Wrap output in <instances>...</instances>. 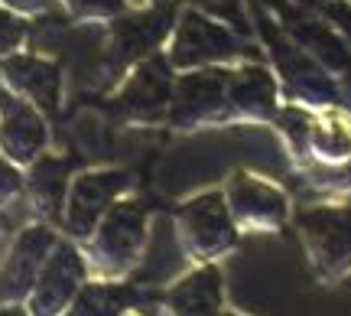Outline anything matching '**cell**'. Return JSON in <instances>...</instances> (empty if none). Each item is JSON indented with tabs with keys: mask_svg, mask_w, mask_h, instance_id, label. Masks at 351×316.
<instances>
[{
	"mask_svg": "<svg viewBox=\"0 0 351 316\" xmlns=\"http://www.w3.org/2000/svg\"><path fill=\"white\" fill-rule=\"evenodd\" d=\"M56 241L59 232H52L46 222H33L16 232L7 254L0 258V304H26Z\"/></svg>",
	"mask_w": 351,
	"mask_h": 316,
	"instance_id": "obj_8",
	"label": "cell"
},
{
	"mask_svg": "<svg viewBox=\"0 0 351 316\" xmlns=\"http://www.w3.org/2000/svg\"><path fill=\"white\" fill-rule=\"evenodd\" d=\"M26 43V23L20 13L7 10L0 3V59L10 56V52H20V46Z\"/></svg>",
	"mask_w": 351,
	"mask_h": 316,
	"instance_id": "obj_19",
	"label": "cell"
},
{
	"mask_svg": "<svg viewBox=\"0 0 351 316\" xmlns=\"http://www.w3.org/2000/svg\"><path fill=\"white\" fill-rule=\"evenodd\" d=\"M127 190H130V173L127 170H85V173L72 177L62 212H59L62 232L75 245H82L95 232V225L104 218V212Z\"/></svg>",
	"mask_w": 351,
	"mask_h": 316,
	"instance_id": "obj_4",
	"label": "cell"
},
{
	"mask_svg": "<svg viewBox=\"0 0 351 316\" xmlns=\"http://www.w3.org/2000/svg\"><path fill=\"white\" fill-rule=\"evenodd\" d=\"M3 235H7V225H3V215H0V245H3Z\"/></svg>",
	"mask_w": 351,
	"mask_h": 316,
	"instance_id": "obj_25",
	"label": "cell"
},
{
	"mask_svg": "<svg viewBox=\"0 0 351 316\" xmlns=\"http://www.w3.org/2000/svg\"><path fill=\"white\" fill-rule=\"evenodd\" d=\"M0 316H29L23 304H0Z\"/></svg>",
	"mask_w": 351,
	"mask_h": 316,
	"instance_id": "obj_24",
	"label": "cell"
},
{
	"mask_svg": "<svg viewBox=\"0 0 351 316\" xmlns=\"http://www.w3.org/2000/svg\"><path fill=\"white\" fill-rule=\"evenodd\" d=\"M234 56H238V36L225 23L208 20L199 10H186L173 30L166 63L176 72H189V69L221 65L228 59H234Z\"/></svg>",
	"mask_w": 351,
	"mask_h": 316,
	"instance_id": "obj_5",
	"label": "cell"
},
{
	"mask_svg": "<svg viewBox=\"0 0 351 316\" xmlns=\"http://www.w3.org/2000/svg\"><path fill=\"white\" fill-rule=\"evenodd\" d=\"M199 7H205V10H212L215 16H221V20H228V23H234L238 30H247V23H244V13H241V0H195Z\"/></svg>",
	"mask_w": 351,
	"mask_h": 316,
	"instance_id": "obj_22",
	"label": "cell"
},
{
	"mask_svg": "<svg viewBox=\"0 0 351 316\" xmlns=\"http://www.w3.org/2000/svg\"><path fill=\"white\" fill-rule=\"evenodd\" d=\"M225 114L254 124L276 117V78L263 65H244L238 72H228Z\"/></svg>",
	"mask_w": 351,
	"mask_h": 316,
	"instance_id": "obj_15",
	"label": "cell"
},
{
	"mask_svg": "<svg viewBox=\"0 0 351 316\" xmlns=\"http://www.w3.org/2000/svg\"><path fill=\"white\" fill-rule=\"evenodd\" d=\"M221 316H238V313H228V310H221Z\"/></svg>",
	"mask_w": 351,
	"mask_h": 316,
	"instance_id": "obj_26",
	"label": "cell"
},
{
	"mask_svg": "<svg viewBox=\"0 0 351 316\" xmlns=\"http://www.w3.org/2000/svg\"><path fill=\"white\" fill-rule=\"evenodd\" d=\"M69 183H72V163L43 153L39 160H33L26 166V177H23V192L29 196V209L43 222L46 218H59Z\"/></svg>",
	"mask_w": 351,
	"mask_h": 316,
	"instance_id": "obj_16",
	"label": "cell"
},
{
	"mask_svg": "<svg viewBox=\"0 0 351 316\" xmlns=\"http://www.w3.org/2000/svg\"><path fill=\"white\" fill-rule=\"evenodd\" d=\"M309 144L319 160H328V163H339L345 157H351V131L345 121L339 117H328V121H315L309 124Z\"/></svg>",
	"mask_w": 351,
	"mask_h": 316,
	"instance_id": "obj_18",
	"label": "cell"
},
{
	"mask_svg": "<svg viewBox=\"0 0 351 316\" xmlns=\"http://www.w3.org/2000/svg\"><path fill=\"white\" fill-rule=\"evenodd\" d=\"M0 82L13 98H23L43 114L59 111L62 102V69L52 59L29 56V52H10L0 59Z\"/></svg>",
	"mask_w": 351,
	"mask_h": 316,
	"instance_id": "obj_12",
	"label": "cell"
},
{
	"mask_svg": "<svg viewBox=\"0 0 351 316\" xmlns=\"http://www.w3.org/2000/svg\"><path fill=\"white\" fill-rule=\"evenodd\" d=\"M173 69L163 56H150L143 63L134 65V72L127 76L124 89L117 91L114 108L124 121L134 124H156L166 117L169 102H173Z\"/></svg>",
	"mask_w": 351,
	"mask_h": 316,
	"instance_id": "obj_10",
	"label": "cell"
},
{
	"mask_svg": "<svg viewBox=\"0 0 351 316\" xmlns=\"http://www.w3.org/2000/svg\"><path fill=\"white\" fill-rule=\"evenodd\" d=\"M176 30V3H156L147 13H134V16H121L111 26V46H108V59L114 69H124L130 63H143L150 59L156 46L166 43Z\"/></svg>",
	"mask_w": 351,
	"mask_h": 316,
	"instance_id": "obj_11",
	"label": "cell"
},
{
	"mask_svg": "<svg viewBox=\"0 0 351 316\" xmlns=\"http://www.w3.org/2000/svg\"><path fill=\"white\" fill-rule=\"evenodd\" d=\"M225 91H228V72L218 65L208 69H189L173 82V102L166 111V121L176 131H192L208 121L225 117Z\"/></svg>",
	"mask_w": 351,
	"mask_h": 316,
	"instance_id": "obj_7",
	"label": "cell"
},
{
	"mask_svg": "<svg viewBox=\"0 0 351 316\" xmlns=\"http://www.w3.org/2000/svg\"><path fill=\"white\" fill-rule=\"evenodd\" d=\"M88 280V264L85 254L72 238H59L52 254L46 258V264L39 271L33 291L26 297V313L29 316H62L78 291Z\"/></svg>",
	"mask_w": 351,
	"mask_h": 316,
	"instance_id": "obj_6",
	"label": "cell"
},
{
	"mask_svg": "<svg viewBox=\"0 0 351 316\" xmlns=\"http://www.w3.org/2000/svg\"><path fill=\"white\" fill-rule=\"evenodd\" d=\"M134 304H137V291L130 284L88 278L62 316H124L134 310Z\"/></svg>",
	"mask_w": 351,
	"mask_h": 316,
	"instance_id": "obj_17",
	"label": "cell"
},
{
	"mask_svg": "<svg viewBox=\"0 0 351 316\" xmlns=\"http://www.w3.org/2000/svg\"><path fill=\"white\" fill-rule=\"evenodd\" d=\"M221 310H225V284L215 261L189 271L160 300V316H221Z\"/></svg>",
	"mask_w": 351,
	"mask_h": 316,
	"instance_id": "obj_14",
	"label": "cell"
},
{
	"mask_svg": "<svg viewBox=\"0 0 351 316\" xmlns=\"http://www.w3.org/2000/svg\"><path fill=\"white\" fill-rule=\"evenodd\" d=\"M7 10L20 13V16H26V13H43L46 7H49V0H0Z\"/></svg>",
	"mask_w": 351,
	"mask_h": 316,
	"instance_id": "obj_23",
	"label": "cell"
},
{
	"mask_svg": "<svg viewBox=\"0 0 351 316\" xmlns=\"http://www.w3.org/2000/svg\"><path fill=\"white\" fill-rule=\"evenodd\" d=\"M225 203H228V212L234 218L238 232H251V235H270V232H280L283 222L289 215V203L287 196L263 183L261 177H251L238 170L234 177L228 179L225 186Z\"/></svg>",
	"mask_w": 351,
	"mask_h": 316,
	"instance_id": "obj_9",
	"label": "cell"
},
{
	"mask_svg": "<svg viewBox=\"0 0 351 316\" xmlns=\"http://www.w3.org/2000/svg\"><path fill=\"white\" fill-rule=\"evenodd\" d=\"M124 316H134V313H124Z\"/></svg>",
	"mask_w": 351,
	"mask_h": 316,
	"instance_id": "obj_27",
	"label": "cell"
},
{
	"mask_svg": "<svg viewBox=\"0 0 351 316\" xmlns=\"http://www.w3.org/2000/svg\"><path fill=\"white\" fill-rule=\"evenodd\" d=\"M20 192H23V170L0 153V209L10 205Z\"/></svg>",
	"mask_w": 351,
	"mask_h": 316,
	"instance_id": "obj_21",
	"label": "cell"
},
{
	"mask_svg": "<svg viewBox=\"0 0 351 316\" xmlns=\"http://www.w3.org/2000/svg\"><path fill=\"white\" fill-rule=\"evenodd\" d=\"M62 3L78 20H114L124 10V0H62Z\"/></svg>",
	"mask_w": 351,
	"mask_h": 316,
	"instance_id": "obj_20",
	"label": "cell"
},
{
	"mask_svg": "<svg viewBox=\"0 0 351 316\" xmlns=\"http://www.w3.org/2000/svg\"><path fill=\"white\" fill-rule=\"evenodd\" d=\"M150 238V215L134 199H117L104 212L95 232L88 235L85 245V264L88 278L95 280H124L134 267L143 261Z\"/></svg>",
	"mask_w": 351,
	"mask_h": 316,
	"instance_id": "obj_1",
	"label": "cell"
},
{
	"mask_svg": "<svg viewBox=\"0 0 351 316\" xmlns=\"http://www.w3.org/2000/svg\"><path fill=\"white\" fill-rule=\"evenodd\" d=\"M296 232L309 267L322 284L351 271V205H315L296 215Z\"/></svg>",
	"mask_w": 351,
	"mask_h": 316,
	"instance_id": "obj_3",
	"label": "cell"
},
{
	"mask_svg": "<svg viewBox=\"0 0 351 316\" xmlns=\"http://www.w3.org/2000/svg\"><path fill=\"white\" fill-rule=\"evenodd\" d=\"M46 147H49V127L43 111L3 91L0 95V153L20 170H26L46 153Z\"/></svg>",
	"mask_w": 351,
	"mask_h": 316,
	"instance_id": "obj_13",
	"label": "cell"
},
{
	"mask_svg": "<svg viewBox=\"0 0 351 316\" xmlns=\"http://www.w3.org/2000/svg\"><path fill=\"white\" fill-rule=\"evenodd\" d=\"M176 238L189 261L212 264L238 248L241 232L228 212L225 192H202L176 209Z\"/></svg>",
	"mask_w": 351,
	"mask_h": 316,
	"instance_id": "obj_2",
	"label": "cell"
}]
</instances>
